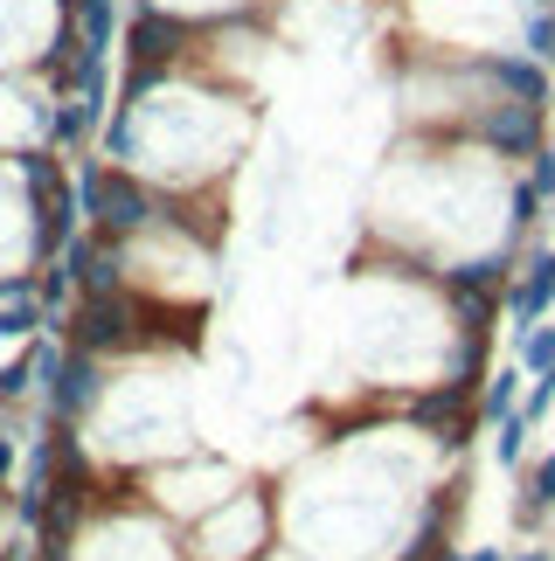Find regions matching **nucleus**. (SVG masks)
<instances>
[{"label": "nucleus", "mask_w": 555, "mask_h": 561, "mask_svg": "<svg viewBox=\"0 0 555 561\" xmlns=\"http://www.w3.org/2000/svg\"><path fill=\"white\" fill-rule=\"evenodd\" d=\"M83 450L104 471H154L181 450H195V409H188V375L174 368H118L98 381L83 409Z\"/></svg>", "instance_id": "4"}, {"label": "nucleus", "mask_w": 555, "mask_h": 561, "mask_svg": "<svg viewBox=\"0 0 555 561\" xmlns=\"http://www.w3.org/2000/svg\"><path fill=\"white\" fill-rule=\"evenodd\" d=\"M125 285L146 298H167V306H195L216 285V256L208 243H195L181 222H139L133 243H125Z\"/></svg>", "instance_id": "6"}, {"label": "nucleus", "mask_w": 555, "mask_h": 561, "mask_svg": "<svg viewBox=\"0 0 555 561\" xmlns=\"http://www.w3.org/2000/svg\"><path fill=\"white\" fill-rule=\"evenodd\" d=\"M340 354L369 388H452L465 368V333L452 312L431 306V291L403 271L361 277L340 312Z\"/></svg>", "instance_id": "2"}, {"label": "nucleus", "mask_w": 555, "mask_h": 561, "mask_svg": "<svg viewBox=\"0 0 555 561\" xmlns=\"http://www.w3.org/2000/svg\"><path fill=\"white\" fill-rule=\"evenodd\" d=\"M35 139H42V104L29 91H14V83H0V160L29 153Z\"/></svg>", "instance_id": "13"}, {"label": "nucleus", "mask_w": 555, "mask_h": 561, "mask_svg": "<svg viewBox=\"0 0 555 561\" xmlns=\"http://www.w3.org/2000/svg\"><path fill=\"white\" fill-rule=\"evenodd\" d=\"M188 561H258L278 548V492L264 485H237L223 506H208L195 527H181Z\"/></svg>", "instance_id": "7"}, {"label": "nucleus", "mask_w": 555, "mask_h": 561, "mask_svg": "<svg viewBox=\"0 0 555 561\" xmlns=\"http://www.w3.org/2000/svg\"><path fill=\"white\" fill-rule=\"evenodd\" d=\"M258 561H313V554H298V548H285V541H278L271 554H258Z\"/></svg>", "instance_id": "17"}, {"label": "nucleus", "mask_w": 555, "mask_h": 561, "mask_svg": "<svg viewBox=\"0 0 555 561\" xmlns=\"http://www.w3.org/2000/svg\"><path fill=\"white\" fill-rule=\"evenodd\" d=\"M56 35V0H0V70L35 62Z\"/></svg>", "instance_id": "11"}, {"label": "nucleus", "mask_w": 555, "mask_h": 561, "mask_svg": "<svg viewBox=\"0 0 555 561\" xmlns=\"http://www.w3.org/2000/svg\"><path fill=\"white\" fill-rule=\"evenodd\" d=\"M431 430H361L298 450L278 479V541L313 561H438Z\"/></svg>", "instance_id": "1"}, {"label": "nucleus", "mask_w": 555, "mask_h": 561, "mask_svg": "<svg viewBox=\"0 0 555 561\" xmlns=\"http://www.w3.org/2000/svg\"><path fill=\"white\" fill-rule=\"evenodd\" d=\"M243 485V471L229 465V458H216V450H181V458H167V465H154V471H139V500L146 506H160L174 527H195L208 506H223L229 492Z\"/></svg>", "instance_id": "9"}, {"label": "nucleus", "mask_w": 555, "mask_h": 561, "mask_svg": "<svg viewBox=\"0 0 555 561\" xmlns=\"http://www.w3.org/2000/svg\"><path fill=\"white\" fill-rule=\"evenodd\" d=\"M514 561H555V554H548V548H521Z\"/></svg>", "instance_id": "18"}, {"label": "nucleus", "mask_w": 555, "mask_h": 561, "mask_svg": "<svg viewBox=\"0 0 555 561\" xmlns=\"http://www.w3.org/2000/svg\"><path fill=\"white\" fill-rule=\"evenodd\" d=\"M56 561H188V541L139 492H125V500L112 492V500H91L63 520Z\"/></svg>", "instance_id": "5"}, {"label": "nucleus", "mask_w": 555, "mask_h": 561, "mask_svg": "<svg viewBox=\"0 0 555 561\" xmlns=\"http://www.w3.org/2000/svg\"><path fill=\"white\" fill-rule=\"evenodd\" d=\"M167 8H181V14H216V8H229V0H167Z\"/></svg>", "instance_id": "16"}, {"label": "nucleus", "mask_w": 555, "mask_h": 561, "mask_svg": "<svg viewBox=\"0 0 555 561\" xmlns=\"http://www.w3.org/2000/svg\"><path fill=\"white\" fill-rule=\"evenodd\" d=\"M42 222H35V194L14 174V160H0V285H21L35 271Z\"/></svg>", "instance_id": "10"}, {"label": "nucleus", "mask_w": 555, "mask_h": 561, "mask_svg": "<svg viewBox=\"0 0 555 561\" xmlns=\"http://www.w3.org/2000/svg\"><path fill=\"white\" fill-rule=\"evenodd\" d=\"M521 368L528 375H555V327H548V319L521 327Z\"/></svg>", "instance_id": "15"}, {"label": "nucleus", "mask_w": 555, "mask_h": 561, "mask_svg": "<svg viewBox=\"0 0 555 561\" xmlns=\"http://www.w3.org/2000/svg\"><path fill=\"white\" fill-rule=\"evenodd\" d=\"M243 139H250V118H243L237 98L174 91V83H167V91L133 104V118H125V133H118V153L154 187H202V181H216L223 167H237Z\"/></svg>", "instance_id": "3"}, {"label": "nucleus", "mask_w": 555, "mask_h": 561, "mask_svg": "<svg viewBox=\"0 0 555 561\" xmlns=\"http://www.w3.org/2000/svg\"><path fill=\"white\" fill-rule=\"evenodd\" d=\"M348 28H354V0H298V8H285L292 42H333Z\"/></svg>", "instance_id": "12"}, {"label": "nucleus", "mask_w": 555, "mask_h": 561, "mask_svg": "<svg viewBox=\"0 0 555 561\" xmlns=\"http://www.w3.org/2000/svg\"><path fill=\"white\" fill-rule=\"evenodd\" d=\"M535 0H417V21L452 49H486V56H514L535 35Z\"/></svg>", "instance_id": "8"}, {"label": "nucleus", "mask_w": 555, "mask_h": 561, "mask_svg": "<svg viewBox=\"0 0 555 561\" xmlns=\"http://www.w3.org/2000/svg\"><path fill=\"white\" fill-rule=\"evenodd\" d=\"M548 306H555V250H535V264H528L521 285H514V319L535 327V319H548Z\"/></svg>", "instance_id": "14"}]
</instances>
